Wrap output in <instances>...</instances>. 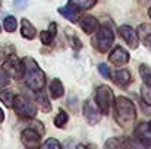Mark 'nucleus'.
Returning <instances> with one entry per match:
<instances>
[{
	"mask_svg": "<svg viewBox=\"0 0 151 149\" xmlns=\"http://www.w3.org/2000/svg\"><path fill=\"white\" fill-rule=\"evenodd\" d=\"M117 32L122 37V40L128 44L129 48H132V50L138 48V46H139V35H138V32L132 26H129V25H120L119 29H117Z\"/></svg>",
	"mask_w": 151,
	"mask_h": 149,
	"instance_id": "8",
	"label": "nucleus"
},
{
	"mask_svg": "<svg viewBox=\"0 0 151 149\" xmlns=\"http://www.w3.org/2000/svg\"><path fill=\"white\" fill-rule=\"evenodd\" d=\"M78 22H79L81 29H82L87 35H93V34L96 32V29L99 28V25H100L99 21H97V18H96V16H91V15H85V16L79 18Z\"/></svg>",
	"mask_w": 151,
	"mask_h": 149,
	"instance_id": "13",
	"label": "nucleus"
},
{
	"mask_svg": "<svg viewBox=\"0 0 151 149\" xmlns=\"http://www.w3.org/2000/svg\"><path fill=\"white\" fill-rule=\"evenodd\" d=\"M28 120H31L29 121V127H32L34 130H37L41 136L44 135V132H46V127H44V124L41 123V121H38V120H35V117L34 118H28Z\"/></svg>",
	"mask_w": 151,
	"mask_h": 149,
	"instance_id": "25",
	"label": "nucleus"
},
{
	"mask_svg": "<svg viewBox=\"0 0 151 149\" xmlns=\"http://www.w3.org/2000/svg\"><path fill=\"white\" fill-rule=\"evenodd\" d=\"M56 35H57V24L56 22H51L47 29H44V31L40 32V40H41V43L44 46H51L53 41H54V38H56Z\"/></svg>",
	"mask_w": 151,
	"mask_h": 149,
	"instance_id": "15",
	"label": "nucleus"
},
{
	"mask_svg": "<svg viewBox=\"0 0 151 149\" xmlns=\"http://www.w3.org/2000/svg\"><path fill=\"white\" fill-rule=\"evenodd\" d=\"M139 76L144 81V83H150L151 85V66L142 63L139 66Z\"/></svg>",
	"mask_w": 151,
	"mask_h": 149,
	"instance_id": "24",
	"label": "nucleus"
},
{
	"mask_svg": "<svg viewBox=\"0 0 151 149\" xmlns=\"http://www.w3.org/2000/svg\"><path fill=\"white\" fill-rule=\"evenodd\" d=\"M148 16H150V19H151V7L148 9Z\"/></svg>",
	"mask_w": 151,
	"mask_h": 149,
	"instance_id": "36",
	"label": "nucleus"
},
{
	"mask_svg": "<svg viewBox=\"0 0 151 149\" xmlns=\"http://www.w3.org/2000/svg\"><path fill=\"white\" fill-rule=\"evenodd\" d=\"M3 120H4V113H3V110L0 108V123H1Z\"/></svg>",
	"mask_w": 151,
	"mask_h": 149,
	"instance_id": "33",
	"label": "nucleus"
},
{
	"mask_svg": "<svg viewBox=\"0 0 151 149\" xmlns=\"http://www.w3.org/2000/svg\"><path fill=\"white\" fill-rule=\"evenodd\" d=\"M97 69H99V73H100L104 79H110V75H111V72H110V67H109L106 63H100Z\"/></svg>",
	"mask_w": 151,
	"mask_h": 149,
	"instance_id": "27",
	"label": "nucleus"
},
{
	"mask_svg": "<svg viewBox=\"0 0 151 149\" xmlns=\"http://www.w3.org/2000/svg\"><path fill=\"white\" fill-rule=\"evenodd\" d=\"M12 53H13V47L12 46H0V61H3Z\"/></svg>",
	"mask_w": 151,
	"mask_h": 149,
	"instance_id": "28",
	"label": "nucleus"
},
{
	"mask_svg": "<svg viewBox=\"0 0 151 149\" xmlns=\"http://www.w3.org/2000/svg\"><path fill=\"white\" fill-rule=\"evenodd\" d=\"M96 3H97V0H68V4L66 6L70 10H73L75 13L79 15V13H82V12L94 7Z\"/></svg>",
	"mask_w": 151,
	"mask_h": 149,
	"instance_id": "14",
	"label": "nucleus"
},
{
	"mask_svg": "<svg viewBox=\"0 0 151 149\" xmlns=\"http://www.w3.org/2000/svg\"><path fill=\"white\" fill-rule=\"evenodd\" d=\"M141 99L145 105L151 107V85L150 83H142L141 86Z\"/></svg>",
	"mask_w": 151,
	"mask_h": 149,
	"instance_id": "23",
	"label": "nucleus"
},
{
	"mask_svg": "<svg viewBox=\"0 0 151 149\" xmlns=\"http://www.w3.org/2000/svg\"><path fill=\"white\" fill-rule=\"evenodd\" d=\"M28 1H29V0H15V1H13V6H15V9L21 10V9H24V7L28 4Z\"/></svg>",
	"mask_w": 151,
	"mask_h": 149,
	"instance_id": "30",
	"label": "nucleus"
},
{
	"mask_svg": "<svg viewBox=\"0 0 151 149\" xmlns=\"http://www.w3.org/2000/svg\"><path fill=\"white\" fill-rule=\"evenodd\" d=\"M9 81H10V78L6 75V72L3 69H0V91L9 85Z\"/></svg>",
	"mask_w": 151,
	"mask_h": 149,
	"instance_id": "29",
	"label": "nucleus"
},
{
	"mask_svg": "<svg viewBox=\"0 0 151 149\" xmlns=\"http://www.w3.org/2000/svg\"><path fill=\"white\" fill-rule=\"evenodd\" d=\"M147 130H148V133L151 135V120L148 121V123H147Z\"/></svg>",
	"mask_w": 151,
	"mask_h": 149,
	"instance_id": "34",
	"label": "nucleus"
},
{
	"mask_svg": "<svg viewBox=\"0 0 151 149\" xmlns=\"http://www.w3.org/2000/svg\"><path fill=\"white\" fill-rule=\"evenodd\" d=\"M21 140L25 148H38L41 145V135L32 127H27L21 133Z\"/></svg>",
	"mask_w": 151,
	"mask_h": 149,
	"instance_id": "10",
	"label": "nucleus"
},
{
	"mask_svg": "<svg viewBox=\"0 0 151 149\" xmlns=\"http://www.w3.org/2000/svg\"><path fill=\"white\" fill-rule=\"evenodd\" d=\"M3 28H4V31L9 32V34L15 32L16 28H18V21H16V18H15V16H6V18L3 19Z\"/></svg>",
	"mask_w": 151,
	"mask_h": 149,
	"instance_id": "22",
	"label": "nucleus"
},
{
	"mask_svg": "<svg viewBox=\"0 0 151 149\" xmlns=\"http://www.w3.org/2000/svg\"><path fill=\"white\" fill-rule=\"evenodd\" d=\"M1 69L6 72V75H7L10 79H22L24 64H22V60H19L18 56H15L13 53L9 54V56L4 58Z\"/></svg>",
	"mask_w": 151,
	"mask_h": 149,
	"instance_id": "6",
	"label": "nucleus"
},
{
	"mask_svg": "<svg viewBox=\"0 0 151 149\" xmlns=\"http://www.w3.org/2000/svg\"><path fill=\"white\" fill-rule=\"evenodd\" d=\"M113 117L114 121L122 129H129L137 121V107L126 97H117L113 102Z\"/></svg>",
	"mask_w": 151,
	"mask_h": 149,
	"instance_id": "1",
	"label": "nucleus"
},
{
	"mask_svg": "<svg viewBox=\"0 0 151 149\" xmlns=\"http://www.w3.org/2000/svg\"><path fill=\"white\" fill-rule=\"evenodd\" d=\"M35 104L37 107L43 111V113H50L51 111V102L49 101V97L43 92V91H38L35 92Z\"/></svg>",
	"mask_w": 151,
	"mask_h": 149,
	"instance_id": "18",
	"label": "nucleus"
},
{
	"mask_svg": "<svg viewBox=\"0 0 151 149\" xmlns=\"http://www.w3.org/2000/svg\"><path fill=\"white\" fill-rule=\"evenodd\" d=\"M144 46H145L148 50H151V32L144 37Z\"/></svg>",
	"mask_w": 151,
	"mask_h": 149,
	"instance_id": "32",
	"label": "nucleus"
},
{
	"mask_svg": "<svg viewBox=\"0 0 151 149\" xmlns=\"http://www.w3.org/2000/svg\"><path fill=\"white\" fill-rule=\"evenodd\" d=\"M49 91H50V97L53 99L62 98V97L65 95V86H63L62 81L57 79V78L53 79L50 82V85H49Z\"/></svg>",
	"mask_w": 151,
	"mask_h": 149,
	"instance_id": "17",
	"label": "nucleus"
},
{
	"mask_svg": "<svg viewBox=\"0 0 151 149\" xmlns=\"http://www.w3.org/2000/svg\"><path fill=\"white\" fill-rule=\"evenodd\" d=\"M114 44V32L110 28V25L103 24L99 25L96 32L91 38V46L97 50L99 53H107Z\"/></svg>",
	"mask_w": 151,
	"mask_h": 149,
	"instance_id": "3",
	"label": "nucleus"
},
{
	"mask_svg": "<svg viewBox=\"0 0 151 149\" xmlns=\"http://www.w3.org/2000/svg\"><path fill=\"white\" fill-rule=\"evenodd\" d=\"M69 121V115H68V113L65 111V110H59L57 111V114H56V117H54V126L57 127V129H63L65 126H66V123Z\"/></svg>",
	"mask_w": 151,
	"mask_h": 149,
	"instance_id": "21",
	"label": "nucleus"
},
{
	"mask_svg": "<svg viewBox=\"0 0 151 149\" xmlns=\"http://www.w3.org/2000/svg\"><path fill=\"white\" fill-rule=\"evenodd\" d=\"M22 64H24L22 79H24L25 85L34 92L43 91L47 81H46V73L38 66V63L32 57H24Z\"/></svg>",
	"mask_w": 151,
	"mask_h": 149,
	"instance_id": "2",
	"label": "nucleus"
},
{
	"mask_svg": "<svg viewBox=\"0 0 151 149\" xmlns=\"http://www.w3.org/2000/svg\"><path fill=\"white\" fill-rule=\"evenodd\" d=\"M72 47L75 50H79L81 47H82V44H81V40L76 37V35H73V44H72Z\"/></svg>",
	"mask_w": 151,
	"mask_h": 149,
	"instance_id": "31",
	"label": "nucleus"
},
{
	"mask_svg": "<svg viewBox=\"0 0 151 149\" xmlns=\"http://www.w3.org/2000/svg\"><path fill=\"white\" fill-rule=\"evenodd\" d=\"M41 146L46 149H60L62 148V143H60L57 139H54V138H49Z\"/></svg>",
	"mask_w": 151,
	"mask_h": 149,
	"instance_id": "26",
	"label": "nucleus"
},
{
	"mask_svg": "<svg viewBox=\"0 0 151 149\" xmlns=\"http://www.w3.org/2000/svg\"><path fill=\"white\" fill-rule=\"evenodd\" d=\"M129 60H131V54L123 47H120V46H116L114 48L110 51V54H109V61L113 66H116V67H120V66L128 64Z\"/></svg>",
	"mask_w": 151,
	"mask_h": 149,
	"instance_id": "11",
	"label": "nucleus"
},
{
	"mask_svg": "<svg viewBox=\"0 0 151 149\" xmlns=\"http://www.w3.org/2000/svg\"><path fill=\"white\" fill-rule=\"evenodd\" d=\"M110 79L114 82V85H117L119 88H128L131 83H132V75L129 70L126 69H119V70H114L111 75H110Z\"/></svg>",
	"mask_w": 151,
	"mask_h": 149,
	"instance_id": "12",
	"label": "nucleus"
},
{
	"mask_svg": "<svg viewBox=\"0 0 151 149\" xmlns=\"http://www.w3.org/2000/svg\"><path fill=\"white\" fill-rule=\"evenodd\" d=\"M13 99H15L13 91H10V89H4V88L0 91V102H3L4 107L12 108V105H13Z\"/></svg>",
	"mask_w": 151,
	"mask_h": 149,
	"instance_id": "19",
	"label": "nucleus"
},
{
	"mask_svg": "<svg viewBox=\"0 0 151 149\" xmlns=\"http://www.w3.org/2000/svg\"><path fill=\"white\" fill-rule=\"evenodd\" d=\"M0 32H1V25H0Z\"/></svg>",
	"mask_w": 151,
	"mask_h": 149,
	"instance_id": "37",
	"label": "nucleus"
},
{
	"mask_svg": "<svg viewBox=\"0 0 151 149\" xmlns=\"http://www.w3.org/2000/svg\"><path fill=\"white\" fill-rule=\"evenodd\" d=\"M138 1H139L141 4H148V1L151 3V0H138Z\"/></svg>",
	"mask_w": 151,
	"mask_h": 149,
	"instance_id": "35",
	"label": "nucleus"
},
{
	"mask_svg": "<svg viewBox=\"0 0 151 149\" xmlns=\"http://www.w3.org/2000/svg\"><path fill=\"white\" fill-rule=\"evenodd\" d=\"M21 35L25 38V40H34L37 37V29L35 26L27 19V18H22L21 19Z\"/></svg>",
	"mask_w": 151,
	"mask_h": 149,
	"instance_id": "16",
	"label": "nucleus"
},
{
	"mask_svg": "<svg viewBox=\"0 0 151 149\" xmlns=\"http://www.w3.org/2000/svg\"><path fill=\"white\" fill-rule=\"evenodd\" d=\"M82 115L90 126H96L97 123H100L103 113L94 99H87L82 107Z\"/></svg>",
	"mask_w": 151,
	"mask_h": 149,
	"instance_id": "7",
	"label": "nucleus"
},
{
	"mask_svg": "<svg viewBox=\"0 0 151 149\" xmlns=\"http://www.w3.org/2000/svg\"><path fill=\"white\" fill-rule=\"evenodd\" d=\"M59 13H60L65 19H68L69 22H72V24H76V22H78V19H79V15H78V13H75L73 10H70L68 6L59 7Z\"/></svg>",
	"mask_w": 151,
	"mask_h": 149,
	"instance_id": "20",
	"label": "nucleus"
},
{
	"mask_svg": "<svg viewBox=\"0 0 151 149\" xmlns=\"http://www.w3.org/2000/svg\"><path fill=\"white\" fill-rule=\"evenodd\" d=\"M94 101L100 107L103 115H107L110 113V110L113 108V102H114V94H113L111 88L109 85H100V86H97Z\"/></svg>",
	"mask_w": 151,
	"mask_h": 149,
	"instance_id": "5",
	"label": "nucleus"
},
{
	"mask_svg": "<svg viewBox=\"0 0 151 149\" xmlns=\"http://www.w3.org/2000/svg\"><path fill=\"white\" fill-rule=\"evenodd\" d=\"M104 146L107 149H119V148H137L141 146L134 138H126V136H117V138H110L106 140Z\"/></svg>",
	"mask_w": 151,
	"mask_h": 149,
	"instance_id": "9",
	"label": "nucleus"
},
{
	"mask_svg": "<svg viewBox=\"0 0 151 149\" xmlns=\"http://www.w3.org/2000/svg\"><path fill=\"white\" fill-rule=\"evenodd\" d=\"M12 108L22 118H34L37 115V104L32 102L27 95H15Z\"/></svg>",
	"mask_w": 151,
	"mask_h": 149,
	"instance_id": "4",
	"label": "nucleus"
}]
</instances>
